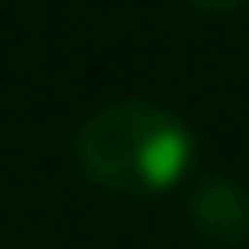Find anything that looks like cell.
<instances>
[{
	"label": "cell",
	"instance_id": "obj_3",
	"mask_svg": "<svg viewBox=\"0 0 249 249\" xmlns=\"http://www.w3.org/2000/svg\"><path fill=\"white\" fill-rule=\"evenodd\" d=\"M194 10H234V5H244V0H188Z\"/></svg>",
	"mask_w": 249,
	"mask_h": 249
},
{
	"label": "cell",
	"instance_id": "obj_2",
	"mask_svg": "<svg viewBox=\"0 0 249 249\" xmlns=\"http://www.w3.org/2000/svg\"><path fill=\"white\" fill-rule=\"evenodd\" d=\"M188 224L213 249H244L249 244V194L229 178H209L188 203Z\"/></svg>",
	"mask_w": 249,
	"mask_h": 249
},
{
	"label": "cell",
	"instance_id": "obj_1",
	"mask_svg": "<svg viewBox=\"0 0 249 249\" xmlns=\"http://www.w3.org/2000/svg\"><path fill=\"white\" fill-rule=\"evenodd\" d=\"M76 163L107 194L148 198L173 188L194 163V132L158 102H112L76 132Z\"/></svg>",
	"mask_w": 249,
	"mask_h": 249
}]
</instances>
